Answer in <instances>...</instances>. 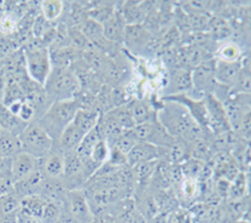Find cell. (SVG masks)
I'll use <instances>...</instances> for the list:
<instances>
[{"label":"cell","instance_id":"7a4b0ae2","mask_svg":"<svg viewBox=\"0 0 251 223\" xmlns=\"http://www.w3.org/2000/svg\"><path fill=\"white\" fill-rule=\"evenodd\" d=\"M79 108L80 106L77 98L72 100H64V102H54L49 106L46 113L39 117L37 122L55 143L64 129L75 119Z\"/></svg>","mask_w":251,"mask_h":223},{"label":"cell","instance_id":"7402d4cb","mask_svg":"<svg viewBox=\"0 0 251 223\" xmlns=\"http://www.w3.org/2000/svg\"><path fill=\"white\" fill-rule=\"evenodd\" d=\"M28 124L29 123H24L23 120L15 117L6 107H0V129L1 131L9 132V133H13L19 137L20 133L25 129Z\"/></svg>","mask_w":251,"mask_h":223},{"label":"cell","instance_id":"4fadbf2b","mask_svg":"<svg viewBox=\"0 0 251 223\" xmlns=\"http://www.w3.org/2000/svg\"><path fill=\"white\" fill-rule=\"evenodd\" d=\"M192 89H194V87H192L191 70L183 68H175L170 73L165 97L177 94H187V93L191 92Z\"/></svg>","mask_w":251,"mask_h":223},{"label":"cell","instance_id":"83f0119b","mask_svg":"<svg viewBox=\"0 0 251 223\" xmlns=\"http://www.w3.org/2000/svg\"><path fill=\"white\" fill-rule=\"evenodd\" d=\"M6 108L12 112L15 117L19 118L20 120H23L24 123H31L35 115H37L34 107L31 106L30 103H28L26 100H20V102L13 103L12 106L6 107Z\"/></svg>","mask_w":251,"mask_h":223},{"label":"cell","instance_id":"f35d334b","mask_svg":"<svg viewBox=\"0 0 251 223\" xmlns=\"http://www.w3.org/2000/svg\"><path fill=\"white\" fill-rule=\"evenodd\" d=\"M182 192L186 197H192L197 192V182L194 178H186L182 182Z\"/></svg>","mask_w":251,"mask_h":223},{"label":"cell","instance_id":"e575fe53","mask_svg":"<svg viewBox=\"0 0 251 223\" xmlns=\"http://www.w3.org/2000/svg\"><path fill=\"white\" fill-rule=\"evenodd\" d=\"M137 143L138 142L134 139L133 135L131 134V132L127 131L125 132L121 137H118L117 139L114 140L113 143H112L109 147H111V148L118 149L120 152H122L123 155L127 156L129 153V151H131V149L133 148Z\"/></svg>","mask_w":251,"mask_h":223},{"label":"cell","instance_id":"4dcf8cb0","mask_svg":"<svg viewBox=\"0 0 251 223\" xmlns=\"http://www.w3.org/2000/svg\"><path fill=\"white\" fill-rule=\"evenodd\" d=\"M63 9H64V4L60 0H44L40 5L42 14L47 22H53L59 18L63 13Z\"/></svg>","mask_w":251,"mask_h":223},{"label":"cell","instance_id":"ee69618b","mask_svg":"<svg viewBox=\"0 0 251 223\" xmlns=\"http://www.w3.org/2000/svg\"><path fill=\"white\" fill-rule=\"evenodd\" d=\"M243 66L251 72V52L245 57V59H244L243 62Z\"/></svg>","mask_w":251,"mask_h":223},{"label":"cell","instance_id":"8fae6325","mask_svg":"<svg viewBox=\"0 0 251 223\" xmlns=\"http://www.w3.org/2000/svg\"><path fill=\"white\" fill-rule=\"evenodd\" d=\"M66 167V157L59 149L54 148L40 159V173L47 179L62 180Z\"/></svg>","mask_w":251,"mask_h":223},{"label":"cell","instance_id":"60d3db41","mask_svg":"<svg viewBox=\"0 0 251 223\" xmlns=\"http://www.w3.org/2000/svg\"><path fill=\"white\" fill-rule=\"evenodd\" d=\"M10 166H12V159L0 157V172H9Z\"/></svg>","mask_w":251,"mask_h":223},{"label":"cell","instance_id":"f546056e","mask_svg":"<svg viewBox=\"0 0 251 223\" xmlns=\"http://www.w3.org/2000/svg\"><path fill=\"white\" fill-rule=\"evenodd\" d=\"M241 57H243L241 48L236 43H232V42H227V43L223 44L217 49L216 59L219 60H224V62H240Z\"/></svg>","mask_w":251,"mask_h":223},{"label":"cell","instance_id":"6da1fadb","mask_svg":"<svg viewBox=\"0 0 251 223\" xmlns=\"http://www.w3.org/2000/svg\"><path fill=\"white\" fill-rule=\"evenodd\" d=\"M162 102L160 108L157 109V122L172 138L183 139L186 142H195L202 138L207 139L208 135L196 123L185 106L172 100Z\"/></svg>","mask_w":251,"mask_h":223},{"label":"cell","instance_id":"2e32d148","mask_svg":"<svg viewBox=\"0 0 251 223\" xmlns=\"http://www.w3.org/2000/svg\"><path fill=\"white\" fill-rule=\"evenodd\" d=\"M103 35L107 40L114 44H122L125 42L126 29H127V23L125 18L122 17L121 12L117 9V12L114 13L106 23L103 24Z\"/></svg>","mask_w":251,"mask_h":223},{"label":"cell","instance_id":"ba28073f","mask_svg":"<svg viewBox=\"0 0 251 223\" xmlns=\"http://www.w3.org/2000/svg\"><path fill=\"white\" fill-rule=\"evenodd\" d=\"M203 98H205L206 108H207L208 128H210L211 134L219 137V135L230 133L232 128L228 122L223 102L217 99L212 93H208Z\"/></svg>","mask_w":251,"mask_h":223},{"label":"cell","instance_id":"277c9868","mask_svg":"<svg viewBox=\"0 0 251 223\" xmlns=\"http://www.w3.org/2000/svg\"><path fill=\"white\" fill-rule=\"evenodd\" d=\"M22 152H25L33 157L42 159L46 157L54 147V140L51 139L37 120H33L19 134Z\"/></svg>","mask_w":251,"mask_h":223},{"label":"cell","instance_id":"e0dca14e","mask_svg":"<svg viewBox=\"0 0 251 223\" xmlns=\"http://www.w3.org/2000/svg\"><path fill=\"white\" fill-rule=\"evenodd\" d=\"M133 122L136 126L145 123H151L157 120V111L143 99H132L127 103Z\"/></svg>","mask_w":251,"mask_h":223},{"label":"cell","instance_id":"7bdbcfd3","mask_svg":"<svg viewBox=\"0 0 251 223\" xmlns=\"http://www.w3.org/2000/svg\"><path fill=\"white\" fill-rule=\"evenodd\" d=\"M92 223H118V222L116 218L111 217V216H106V217H100L98 218V220L94 218V221Z\"/></svg>","mask_w":251,"mask_h":223},{"label":"cell","instance_id":"cb8c5ba5","mask_svg":"<svg viewBox=\"0 0 251 223\" xmlns=\"http://www.w3.org/2000/svg\"><path fill=\"white\" fill-rule=\"evenodd\" d=\"M120 12L122 17L125 18L127 25L142 24L143 20L146 19V15H147V12H146L142 4L137 3H126Z\"/></svg>","mask_w":251,"mask_h":223},{"label":"cell","instance_id":"603a6c76","mask_svg":"<svg viewBox=\"0 0 251 223\" xmlns=\"http://www.w3.org/2000/svg\"><path fill=\"white\" fill-rule=\"evenodd\" d=\"M78 28L82 30V33L84 34V37L89 40V43L93 45V48L100 44L103 40L106 39L104 35H103V26L102 24L94 22V20L87 18L84 22L82 23V25L78 26Z\"/></svg>","mask_w":251,"mask_h":223},{"label":"cell","instance_id":"30bf717a","mask_svg":"<svg viewBox=\"0 0 251 223\" xmlns=\"http://www.w3.org/2000/svg\"><path fill=\"white\" fill-rule=\"evenodd\" d=\"M166 149L167 148H161L153 144L138 142L127 155V164L128 167H134L145 162L160 160L161 158L166 157Z\"/></svg>","mask_w":251,"mask_h":223},{"label":"cell","instance_id":"f6af8a7d","mask_svg":"<svg viewBox=\"0 0 251 223\" xmlns=\"http://www.w3.org/2000/svg\"><path fill=\"white\" fill-rule=\"evenodd\" d=\"M26 223H43L40 220H34V218H28V222Z\"/></svg>","mask_w":251,"mask_h":223},{"label":"cell","instance_id":"b9f144b4","mask_svg":"<svg viewBox=\"0 0 251 223\" xmlns=\"http://www.w3.org/2000/svg\"><path fill=\"white\" fill-rule=\"evenodd\" d=\"M4 92H5V79H4V75L0 74V107L3 106Z\"/></svg>","mask_w":251,"mask_h":223},{"label":"cell","instance_id":"44dd1931","mask_svg":"<svg viewBox=\"0 0 251 223\" xmlns=\"http://www.w3.org/2000/svg\"><path fill=\"white\" fill-rule=\"evenodd\" d=\"M22 152L19 137L0 129V157L12 159Z\"/></svg>","mask_w":251,"mask_h":223},{"label":"cell","instance_id":"74e56055","mask_svg":"<svg viewBox=\"0 0 251 223\" xmlns=\"http://www.w3.org/2000/svg\"><path fill=\"white\" fill-rule=\"evenodd\" d=\"M236 132L240 133V135H243L244 138H251V109H249L244 114Z\"/></svg>","mask_w":251,"mask_h":223},{"label":"cell","instance_id":"8d00e7d4","mask_svg":"<svg viewBox=\"0 0 251 223\" xmlns=\"http://www.w3.org/2000/svg\"><path fill=\"white\" fill-rule=\"evenodd\" d=\"M17 50L18 45H15L14 40L9 38H0V60H4Z\"/></svg>","mask_w":251,"mask_h":223},{"label":"cell","instance_id":"f1b7e54d","mask_svg":"<svg viewBox=\"0 0 251 223\" xmlns=\"http://www.w3.org/2000/svg\"><path fill=\"white\" fill-rule=\"evenodd\" d=\"M231 94L235 95H250L251 94V72L243 66L239 77L231 89Z\"/></svg>","mask_w":251,"mask_h":223},{"label":"cell","instance_id":"5b68a950","mask_svg":"<svg viewBox=\"0 0 251 223\" xmlns=\"http://www.w3.org/2000/svg\"><path fill=\"white\" fill-rule=\"evenodd\" d=\"M25 54L26 73L35 83L44 86L47 78L50 74L51 63L49 49L43 44H26L23 49Z\"/></svg>","mask_w":251,"mask_h":223},{"label":"cell","instance_id":"9a60e30c","mask_svg":"<svg viewBox=\"0 0 251 223\" xmlns=\"http://www.w3.org/2000/svg\"><path fill=\"white\" fill-rule=\"evenodd\" d=\"M241 69H243L241 60L240 62H224V60L216 59V67H215L216 84L231 89Z\"/></svg>","mask_w":251,"mask_h":223},{"label":"cell","instance_id":"d6986e66","mask_svg":"<svg viewBox=\"0 0 251 223\" xmlns=\"http://www.w3.org/2000/svg\"><path fill=\"white\" fill-rule=\"evenodd\" d=\"M47 203H48V201L39 195L26 196V197L22 198L20 212L26 218H34V220L42 221Z\"/></svg>","mask_w":251,"mask_h":223},{"label":"cell","instance_id":"ac0fdd59","mask_svg":"<svg viewBox=\"0 0 251 223\" xmlns=\"http://www.w3.org/2000/svg\"><path fill=\"white\" fill-rule=\"evenodd\" d=\"M49 54H50L51 68H71L77 60L82 58L83 53L73 46L67 45L49 50Z\"/></svg>","mask_w":251,"mask_h":223},{"label":"cell","instance_id":"836d02e7","mask_svg":"<svg viewBox=\"0 0 251 223\" xmlns=\"http://www.w3.org/2000/svg\"><path fill=\"white\" fill-rule=\"evenodd\" d=\"M109 153H111V147L107 143L104 139H100L96 147L92 151L91 159L93 160L94 163L97 164L98 167H100L102 164H104L108 160Z\"/></svg>","mask_w":251,"mask_h":223},{"label":"cell","instance_id":"484cf974","mask_svg":"<svg viewBox=\"0 0 251 223\" xmlns=\"http://www.w3.org/2000/svg\"><path fill=\"white\" fill-rule=\"evenodd\" d=\"M206 32L212 38V40H223L230 37L231 28L226 20L221 19V18H211Z\"/></svg>","mask_w":251,"mask_h":223},{"label":"cell","instance_id":"ffe728a7","mask_svg":"<svg viewBox=\"0 0 251 223\" xmlns=\"http://www.w3.org/2000/svg\"><path fill=\"white\" fill-rule=\"evenodd\" d=\"M100 113L97 109H88V108H79L75 114V119L72 120L73 124L86 135L89 131L94 128L98 124Z\"/></svg>","mask_w":251,"mask_h":223},{"label":"cell","instance_id":"d6a6232c","mask_svg":"<svg viewBox=\"0 0 251 223\" xmlns=\"http://www.w3.org/2000/svg\"><path fill=\"white\" fill-rule=\"evenodd\" d=\"M20 202L22 198L13 189L10 193L0 197V213H13L20 211Z\"/></svg>","mask_w":251,"mask_h":223},{"label":"cell","instance_id":"8992f818","mask_svg":"<svg viewBox=\"0 0 251 223\" xmlns=\"http://www.w3.org/2000/svg\"><path fill=\"white\" fill-rule=\"evenodd\" d=\"M64 203L69 217L75 223H92L94 221V213L92 212L88 197L82 189L67 191Z\"/></svg>","mask_w":251,"mask_h":223},{"label":"cell","instance_id":"ab89813d","mask_svg":"<svg viewBox=\"0 0 251 223\" xmlns=\"http://www.w3.org/2000/svg\"><path fill=\"white\" fill-rule=\"evenodd\" d=\"M20 211L13 213H0V223H19Z\"/></svg>","mask_w":251,"mask_h":223},{"label":"cell","instance_id":"52a82bcc","mask_svg":"<svg viewBox=\"0 0 251 223\" xmlns=\"http://www.w3.org/2000/svg\"><path fill=\"white\" fill-rule=\"evenodd\" d=\"M129 132L137 142H145L161 148H169L175 142V138H172L157 120L136 126Z\"/></svg>","mask_w":251,"mask_h":223},{"label":"cell","instance_id":"d590c367","mask_svg":"<svg viewBox=\"0 0 251 223\" xmlns=\"http://www.w3.org/2000/svg\"><path fill=\"white\" fill-rule=\"evenodd\" d=\"M14 178H13L10 171L0 172V197L8 195L14 189Z\"/></svg>","mask_w":251,"mask_h":223},{"label":"cell","instance_id":"d4e9b609","mask_svg":"<svg viewBox=\"0 0 251 223\" xmlns=\"http://www.w3.org/2000/svg\"><path fill=\"white\" fill-rule=\"evenodd\" d=\"M117 12V8L114 4L104 3V4H97L93 5L92 8L87 9V14H88L89 19L94 20L100 24H104L114 13Z\"/></svg>","mask_w":251,"mask_h":223},{"label":"cell","instance_id":"9c48e42d","mask_svg":"<svg viewBox=\"0 0 251 223\" xmlns=\"http://www.w3.org/2000/svg\"><path fill=\"white\" fill-rule=\"evenodd\" d=\"M215 67H216V58H211L200 64L194 70H191L192 87H194L192 90L197 92L202 97L214 92V88L216 86Z\"/></svg>","mask_w":251,"mask_h":223},{"label":"cell","instance_id":"3957f363","mask_svg":"<svg viewBox=\"0 0 251 223\" xmlns=\"http://www.w3.org/2000/svg\"><path fill=\"white\" fill-rule=\"evenodd\" d=\"M43 87L50 103L75 99L82 92L79 80L71 68H51Z\"/></svg>","mask_w":251,"mask_h":223},{"label":"cell","instance_id":"7c38bea8","mask_svg":"<svg viewBox=\"0 0 251 223\" xmlns=\"http://www.w3.org/2000/svg\"><path fill=\"white\" fill-rule=\"evenodd\" d=\"M40 169V159L28 155L25 152H20L12 158V166H10V173H12L14 182L24 179L30 175L35 173Z\"/></svg>","mask_w":251,"mask_h":223},{"label":"cell","instance_id":"bcb514c9","mask_svg":"<svg viewBox=\"0 0 251 223\" xmlns=\"http://www.w3.org/2000/svg\"><path fill=\"white\" fill-rule=\"evenodd\" d=\"M246 103H248L249 108L251 109V94L250 95H246Z\"/></svg>","mask_w":251,"mask_h":223},{"label":"cell","instance_id":"1f68e13d","mask_svg":"<svg viewBox=\"0 0 251 223\" xmlns=\"http://www.w3.org/2000/svg\"><path fill=\"white\" fill-rule=\"evenodd\" d=\"M158 162L160 160H151V162H145V163H140L137 166L131 167L134 179L140 180V182H145L149 178H151L154 175V172L157 171Z\"/></svg>","mask_w":251,"mask_h":223},{"label":"cell","instance_id":"5bb4252c","mask_svg":"<svg viewBox=\"0 0 251 223\" xmlns=\"http://www.w3.org/2000/svg\"><path fill=\"white\" fill-rule=\"evenodd\" d=\"M152 35L149 29L143 24H134V25H127L125 35L126 46L132 52L140 53L151 44Z\"/></svg>","mask_w":251,"mask_h":223},{"label":"cell","instance_id":"4316f807","mask_svg":"<svg viewBox=\"0 0 251 223\" xmlns=\"http://www.w3.org/2000/svg\"><path fill=\"white\" fill-rule=\"evenodd\" d=\"M106 113H108V114L117 122L118 126H120L123 131H131V129H133L134 127H136L127 104L111 109V111L106 112Z\"/></svg>","mask_w":251,"mask_h":223}]
</instances>
